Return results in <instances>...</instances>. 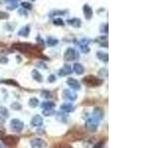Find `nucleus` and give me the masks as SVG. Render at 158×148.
I'll return each mask as SVG.
<instances>
[{"mask_svg": "<svg viewBox=\"0 0 158 148\" xmlns=\"http://www.w3.org/2000/svg\"><path fill=\"white\" fill-rule=\"evenodd\" d=\"M54 148H72L71 146H69V145L65 144V143H59V144H57L56 146H54Z\"/></svg>", "mask_w": 158, "mask_h": 148, "instance_id": "1", "label": "nucleus"}]
</instances>
